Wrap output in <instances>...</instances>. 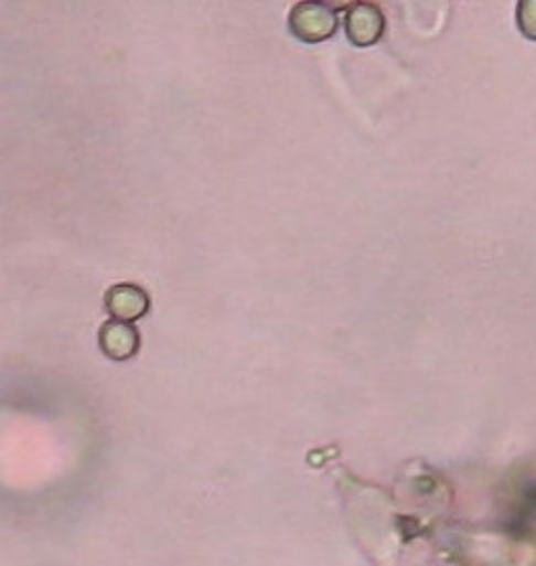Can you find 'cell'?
<instances>
[{
	"label": "cell",
	"mask_w": 536,
	"mask_h": 566,
	"mask_svg": "<svg viewBox=\"0 0 536 566\" xmlns=\"http://www.w3.org/2000/svg\"><path fill=\"white\" fill-rule=\"evenodd\" d=\"M101 353L111 361H128L141 349V334L132 323L109 319L99 330Z\"/></svg>",
	"instance_id": "obj_3"
},
{
	"label": "cell",
	"mask_w": 536,
	"mask_h": 566,
	"mask_svg": "<svg viewBox=\"0 0 536 566\" xmlns=\"http://www.w3.org/2000/svg\"><path fill=\"white\" fill-rule=\"evenodd\" d=\"M346 32L349 39L358 46H369L373 42L379 41L384 32L382 11L369 2L354 4L346 15Z\"/></svg>",
	"instance_id": "obj_4"
},
{
	"label": "cell",
	"mask_w": 536,
	"mask_h": 566,
	"mask_svg": "<svg viewBox=\"0 0 536 566\" xmlns=\"http://www.w3.org/2000/svg\"><path fill=\"white\" fill-rule=\"evenodd\" d=\"M105 311L111 314L116 321L125 323H135L141 317L149 313L151 309V298L144 288L132 281H122L114 284L107 288L104 296Z\"/></svg>",
	"instance_id": "obj_1"
},
{
	"label": "cell",
	"mask_w": 536,
	"mask_h": 566,
	"mask_svg": "<svg viewBox=\"0 0 536 566\" xmlns=\"http://www.w3.org/2000/svg\"><path fill=\"white\" fill-rule=\"evenodd\" d=\"M517 23H519V28L526 36L536 39V2H522L519 4Z\"/></svg>",
	"instance_id": "obj_5"
},
{
	"label": "cell",
	"mask_w": 536,
	"mask_h": 566,
	"mask_svg": "<svg viewBox=\"0 0 536 566\" xmlns=\"http://www.w3.org/2000/svg\"><path fill=\"white\" fill-rule=\"evenodd\" d=\"M291 32L302 41L319 42L330 39L337 28V18L325 4L302 2L291 11Z\"/></svg>",
	"instance_id": "obj_2"
}]
</instances>
